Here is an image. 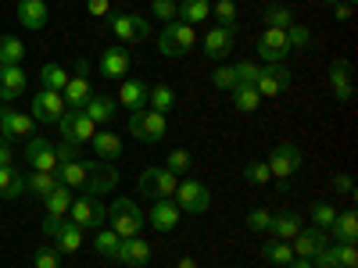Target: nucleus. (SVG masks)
Here are the masks:
<instances>
[{
  "mask_svg": "<svg viewBox=\"0 0 358 268\" xmlns=\"http://www.w3.org/2000/svg\"><path fill=\"white\" fill-rule=\"evenodd\" d=\"M65 82H69V72H65L62 65L47 61V65L40 68V86H43V89H57V94H62V89H65Z\"/></svg>",
  "mask_w": 358,
  "mask_h": 268,
  "instance_id": "obj_43",
  "label": "nucleus"
},
{
  "mask_svg": "<svg viewBox=\"0 0 358 268\" xmlns=\"http://www.w3.org/2000/svg\"><path fill=\"white\" fill-rule=\"evenodd\" d=\"M262 258H265L268 265L287 268V265L294 261V247H290V240H268V244H262Z\"/></svg>",
  "mask_w": 358,
  "mask_h": 268,
  "instance_id": "obj_36",
  "label": "nucleus"
},
{
  "mask_svg": "<svg viewBox=\"0 0 358 268\" xmlns=\"http://www.w3.org/2000/svg\"><path fill=\"white\" fill-rule=\"evenodd\" d=\"M25 165H29V172H57L54 143L43 140V136H29L25 140Z\"/></svg>",
  "mask_w": 358,
  "mask_h": 268,
  "instance_id": "obj_13",
  "label": "nucleus"
},
{
  "mask_svg": "<svg viewBox=\"0 0 358 268\" xmlns=\"http://www.w3.org/2000/svg\"><path fill=\"white\" fill-rule=\"evenodd\" d=\"M337 258H341V268H358V247L355 244H337Z\"/></svg>",
  "mask_w": 358,
  "mask_h": 268,
  "instance_id": "obj_54",
  "label": "nucleus"
},
{
  "mask_svg": "<svg viewBox=\"0 0 358 268\" xmlns=\"http://www.w3.org/2000/svg\"><path fill=\"white\" fill-rule=\"evenodd\" d=\"M176 186H179V175H172L165 165H151L140 172V193L151 200H172Z\"/></svg>",
  "mask_w": 358,
  "mask_h": 268,
  "instance_id": "obj_5",
  "label": "nucleus"
},
{
  "mask_svg": "<svg viewBox=\"0 0 358 268\" xmlns=\"http://www.w3.org/2000/svg\"><path fill=\"white\" fill-rule=\"evenodd\" d=\"M36 129L33 122V114H25V111H15V107H0V136H4L8 143L11 140H29Z\"/></svg>",
  "mask_w": 358,
  "mask_h": 268,
  "instance_id": "obj_16",
  "label": "nucleus"
},
{
  "mask_svg": "<svg viewBox=\"0 0 358 268\" xmlns=\"http://www.w3.org/2000/svg\"><path fill=\"white\" fill-rule=\"evenodd\" d=\"M54 151H57V165H65V161H76L79 158V147L76 143H54Z\"/></svg>",
  "mask_w": 358,
  "mask_h": 268,
  "instance_id": "obj_56",
  "label": "nucleus"
},
{
  "mask_svg": "<svg viewBox=\"0 0 358 268\" xmlns=\"http://www.w3.org/2000/svg\"><path fill=\"white\" fill-rule=\"evenodd\" d=\"M151 258H155V247L147 244V240H140V236H129V240H122V244H118V254H115L118 265H129V268H143Z\"/></svg>",
  "mask_w": 358,
  "mask_h": 268,
  "instance_id": "obj_19",
  "label": "nucleus"
},
{
  "mask_svg": "<svg viewBox=\"0 0 358 268\" xmlns=\"http://www.w3.org/2000/svg\"><path fill=\"white\" fill-rule=\"evenodd\" d=\"M229 94H233V107H236V111H244V114H251V111L262 107V97H258V89H255V86H233Z\"/></svg>",
  "mask_w": 358,
  "mask_h": 268,
  "instance_id": "obj_39",
  "label": "nucleus"
},
{
  "mask_svg": "<svg viewBox=\"0 0 358 268\" xmlns=\"http://www.w3.org/2000/svg\"><path fill=\"white\" fill-rule=\"evenodd\" d=\"M319 4H326V8H334V4H341V0H319Z\"/></svg>",
  "mask_w": 358,
  "mask_h": 268,
  "instance_id": "obj_62",
  "label": "nucleus"
},
{
  "mask_svg": "<svg viewBox=\"0 0 358 268\" xmlns=\"http://www.w3.org/2000/svg\"><path fill=\"white\" fill-rule=\"evenodd\" d=\"M129 65H133V57H129L126 43H115V47L101 50V61H97V68H101L104 79H126L129 75Z\"/></svg>",
  "mask_w": 358,
  "mask_h": 268,
  "instance_id": "obj_18",
  "label": "nucleus"
},
{
  "mask_svg": "<svg viewBox=\"0 0 358 268\" xmlns=\"http://www.w3.org/2000/svg\"><path fill=\"white\" fill-rule=\"evenodd\" d=\"M115 186H118V168H115V161H90V179H86V193H94V197H101V193H115Z\"/></svg>",
  "mask_w": 358,
  "mask_h": 268,
  "instance_id": "obj_17",
  "label": "nucleus"
},
{
  "mask_svg": "<svg viewBox=\"0 0 358 268\" xmlns=\"http://www.w3.org/2000/svg\"><path fill=\"white\" fill-rule=\"evenodd\" d=\"M258 57L265 65H283L290 57V43H287V29H262L258 36Z\"/></svg>",
  "mask_w": 358,
  "mask_h": 268,
  "instance_id": "obj_11",
  "label": "nucleus"
},
{
  "mask_svg": "<svg viewBox=\"0 0 358 268\" xmlns=\"http://www.w3.org/2000/svg\"><path fill=\"white\" fill-rule=\"evenodd\" d=\"M108 29L122 40V43H140L151 36V22H147L143 15H108Z\"/></svg>",
  "mask_w": 358,
  "mask_h": 268,
  "instance_id": "obj_10",
  "label": "nucleus"
},
{
  "mask_svg": "<svg viewBox=\"0 0 358 268\" xmlns=\"http://www.w3.org/2000/svg\"><path fill=\"white\" fill-rule=\"evenodd\" d=\"M33 265L36 268H62V251H57V247H40L33 254Z\"/></svg>",
  "mask_w": 358,
  "mask_h": 268,
  "instance_id": "obj_49",
  "label": "nucleus"
},
{
  "mask_svg": "<svg viewBox=\"0 0 358 268\" xmlns=\"http://www.w3.org/2000/svg\"><path fill=\"white\" fill-rule=\"evenodd\" d=\"M62 97H65L69 107H83L90 97H94V86H90V61H86V57H79V61H76V72L69 75Z\"/></svg>",
  "mask_w": 358,
  "mask_h": 268,
  "instance_id": "obj_12",
  "label": "nucleus"
},
{
  "mask_svg": "<svg viewBox=\"0 0 358 268\" xmlns=\"http://www.w3.org/2000/svg\"><path fill=\"white\" fill-rule=\"evenodd\" d=\"M57 179L69 186V190H86V179H90V161L76 158V161H65L57 165Z\"/></svg>",
  "mask_w": 358,
  "mask_h": 268,
  "instance_id": "obj_32",
  "label": "nucleus"
},
{
  "mask_svg": "<svg viewBox=\"0 0 358 268\" xmlns=\"http://www.w3.org/2000/svg\"><path fill=\"white\" fill-rule=\"evenodd\" d=\"M212 15L219 18L215 25L233 29V33H236V25H241V22H236V18H241V11H236V0H215V4H212Z\"/></svg>",
  "mask_w": 358,
  "mask_h": 268,
  "instance_id": "obj_42",
  "label": "nucleus"
},
{
  "mask_svg": "<svg viewBox=\"0 0 358 268\" xmlns=\"http://www.w3.org/2000/svg\"><path fill=\"white\" fill-rule=\"evenodd\" d=\"M265 165H268V175L280 179V183H287V179L305 165V154H301V147H297V143H276L273 154L265 158Z\"/></svg>",
  "mask_w": 358,
  "mask_h": 268,
  "instance_id": "obj_7",
  "label": "nucleus"
},
{
  "mask_svg": "<svg viewBox=\"0 0 358 268\" xmlns=\"http://www.w3.org/2000/svg\"><path fill=\"white\" fill-rule=\"evenodd\" d=\"M176 18L197 29L201 22L212 18V0H179V4H176Z\"/></svg>",
  "mask_w": 358,
  "mask_h": 268,
  "instance_id": "obj_30",
  "label": "nucleus"
},
{
  "mask_svg": "<svg viewBox=\"0 0 358 268\" xmlns=\"http://www.w3.org/2000/svg\"><path fill=\"white\" fill-rule=\"evenodd\" d=\"M194 43H197V29L194 25H187V22H165V29H162V36H158V50H162V57H183L187 50H194Z\"/></svg>",
  "mask_w": 358,
  "mask_h": 268,
  "instance_id": "obj_2",
  "label": "nucleus"
},
{
  "mask_svg": "<svg viewBox=\"0 0 358 268\" xmlns=\"http://www.w3.org/2000/svg\"><path fill=\"white\" fill-rule=\"evenodd\" d=\"M334 222H337V207H334L330 200H315V204H312V225L322 229V232H330Z\"/></svg>",
  "mask_w": 358,
  "mask_h": 268,
  "instance_id": "obj_41",
  "label": "nucleus"
},
{
  "mask_svg": "<svg viewBox=\"0 0 358 268\" xmlns=\"http://www.w3.org/2000/svg\"><path fill=\"white\" fill-rule=\"evenodd\" d=\"M86 11L94 15V18H108L111 15V4H108V0H86Z\"/></svg>",
  "mask_w": 358,
  "mask_h": 268,
  "instance_id": "obj_57",
  "label": "nucleus"
},
{
  "mask_svg": "<svg viewBox=\"0 0 358 268\" xmlns=\"http://www.w3.org/2000/svg\"><path fill=\"white\" fill-rule=\"evenodd\" d=\"M18 22L25 29H33V33H40V29L50 22V8H47V0H18V8H15Z\"/></svg>",
  "mask_w": 358,
  "mask_h": 268,
  "instance_id": "obj_24",
  "label": "nucleus"
},
{
  "mask_svg": "<svg viewBox=\"0 0 358 268\" xmlns=\"http://www.w3.org/2000/svg\"><path fill=\"white\" fill-rule=\"evenodd\" d=\"M287 268H312V258H294Z\"/></svg>",
  "mask_w": 358,
  "mask_h": 268,
  "instance_id": "obj_60",
  "label": "nucleus"
},
{
  "mask_svg": "<svg viewBox=\"0 0 358 268\" xmlns=\"http://www.w3.org/2000/svg\"><path fill=\"white\" fill-rule=\"evenodd\" d=\"M118 244H122V236H118L111 225L104 229H97V236H94V251L101 254V258H108V261H115V254H118Z\"/></svg>",
  "mask_w": 358,
  "mask_h": 268,
  "instance_id": "obj_38",
  "label": "nucleus"
},
{
  "mask_svg": "<svg viewBox=\"0 0 358 268\" xmlns=\"http://www.w3.org/2000/svg\"><path fill=\"white\" fill-rule=\"evenodd\" d=\"M244 179H248L251 186H265L273 175H268V165H265V161H248V165H244Z\"/></svg>",
  "mask_w": 358,
  "mask_h": 268,
  "instance_id": "obj_48",
  "label": "nucleus"
},
{
  "mask_svg": "<svg viewBox=\"0 0 358 268\" xmlns=\"http://www.w3.org/2000/svg\"><path fill=\"white\" fill-rule=\"evenodd\" d=\"M29 107H33V111H29V114H33V122H54L57 126V118H62L65 111H69V104H65V97L62 94H57V89H40V94L33 97V104H29Z\"/></svg>",
  "mask_w": 358,
  "mask_h": 268,
  "instance_id": "obj_14",
  "label": "nucleus"
},
{
  "mask_svg": "<svg viewBox=\"0 0 358 268\" xmlns=\"http://www.w3.org/2000/svg\"><path fill=\"white\" fill-rule=\"evenodd\" d=\"M69 218H72L79 229H101V225H108V207H104L101 197H94V193L83 190V193L72 200V207H69Z\"/></svg>",
  "mask_w": 358,
  "mask_h": 268,
  "instance_id": "obj_3",
  "label": "nucleus"
},
{
  "mask_svg": "<svg viewBox=\"0 0 358 268\" xmlns=\"http://www.w3.org/2000/svg\"><path fill=\"white\" fill-rule=\"evenodd\" d=\"M147 94H151V86L143 79H118V107H129V111H140L147 107Z\"/></svg>",
  "mask_w": 358,
  "mask_h": 268,
  "instance_id": "obj_21",
  "label": "nucleus"
},
{
  "mask_svg": "<svg viewBox=\"0 0 358 268\" xmlns=\"http://www.w3.org/2000/svg\"><path fill=\"white\" fill-rule=\"evenodd\" d=\"M326 244H334L330 240V232H322V229H315V225H308V229H301L290 240V247H294V258H315Z\"/></svg>",
  "mask_w": 358,
  "mask_h": 268,
  "instance_id": "obj_20",
  "label": "nucleus"
},
{
  "mask_svg": "<svg viewBox=\"0 0 358 268\" xmlns=\"http://www.w3.org/2000/svg\"><path fill=\"white\" fill-rule=\"evenodd\" d=\"M108 225L122 236V240H129V236H140V229L147 225V215L140 211V204L129 200V197H115L111 207H108Z\"/></svg>",
  "mask_w": 358,
  "mask_h": 268,
  "instance_id": "obj_1",
  "label": "nucleus"
},
{
  "mask_svg": "<svg viewBox=\"0 0 358 268\" xmlns=\"http://www.w3.org/2000/svg\"><path fill=\"white\" fill-rule=\"evenodd\" d=\"M330 89H334V97L341 104H348L355 97V79H351V65L344 61V57H337V61L330 65Z\"/></svg>",
  "mask_w": 358,
  "mask_h": 268,
  "instance_id": "obj_27",
  "label": "nucleus"
},
{
  "mask_svg": "<svg viewBox=\"0 0 358 268\" xmlns=\"http://www.w3.org/2000/svg\"><path fill=\"white\" fill-rule=\"evenodd\" d=\"M212 86H215V89H233V86H236L233 65H219V68L212 72Z\"/></svg>",
  "mask_w": 358,
  "mask_h": 268,
  "instance_id": "obj_51",
  "label": "nucleus"
},
{
  "mask_svg": "<svg viewBox=\"0 0 358 268\" xmlns=\"http://www.w3.org/2000/svg\"><path fill=\"white\" fill-rule=\"evenodd\" d=\"M165 118H169V114L151 111V107L129 111V133H133L140 143H158V140H165V133H169V122H165Z\"/></svg>",
  "mask_w": 358,
  "mask_h": 268,
  "instance_id": "obj_4",
  "label": "nucleus"
},
{
  "mask_svg": "<svg viewBox=\"0 0 358 268\" xmlns=\"http://www.w3.org/2000/svg\"><path fill=\"white\" fill-rule=\"evenodd\" d=\"M165 168H169L172 175H187V172L194 168V154L187 151V147H176V151L165 158Z\"/></svg>",
  "mask_w": 358,
  "mask_h": 268,
  "instance_id": "obj_45",
  "label": "nucleus"
},
{
  "mask_svg": "<svg viewBox=\"0 0 358 268\" xmlns=\"http://www.w3.org/2000/svg\"><path fill=\"white\" fill-rule=\"evenodd\" d=\"M115 111H118V100L108 97V94H94V97L83 104V114H86L94 126H108L111 118H115Z\"/></svg>",
  "mask_w": 358,
  "mask_h": 268,
  "instance_id": "obj_28",
  "label": "nucleus"
},
{
  "mask_svg": "<svg viewBox=\"0 0 358 268\" xmlns=\"http://www.w3.org/2000/svg\"><path fill=\"white\" fill-rule=\"evenodd\" d=\"M94 133H97V126H94V122H90V118L83 114V107H69L62 118H57V136H62L65 143L83 147V143L94 140Z\"/></svg>",
  "mask_w": 358,
  "mask_h": 268,
  "instance_id": "obj_8",
  "label": "nucleus"
},
{
  "mask_svg": "<svg viewBox=\"0 0 358 268\" xmlns=\"http://www.w3.org/2000/svg\"><path fill=\"white\" fill-rule=\"evenodd\" d=\"M72 193H76V190H69L65 183H57V186L43 197V204H47V218H65V215H69V207H72V200H76Z\"/></svg>",
  "mask_w": 358,
  "mask_h": 268,
  "instance_id": "obj_33",
  "label": "nucleus"
},
{
  "mask_svg": "<svg viewBox=\"0 0 358 268\" xmlns=\"http://www.w3.org/2000/svg\"><path fill=\"white\" fill-rule=\"evenodd\" d=\"M147 107H151V111H162V114H169V111L176 107V89H172V86H165V82L151 86V94H147Z\"/></svg>",
  "mask_w": 358,
  "mask_h": 268,
  "instance_id": "obj_37",
  "label": "nucleus"
},
{
  "mask_svg": "<svg viewBox=\"0 0 358 268\" xmlns=\"http://www.w3.org/2000/svg\"><path fill=\"white\" fill-rule=\"evenodd\" d=\"M262 22H265L268 29H290V25H294V11L283 8V4H268L265 15H262Z\"/></svg>",
  "mask_w": 358,
  "mask_h": 268,
  "instance_id": "obj_44",
  "label": "nucleus"
},
{
  "mask_svg": "<svg viewBox=\"0 0 358 268\" xmlns=\"http://www.w3.org/2000/svg\"><path fill=\"white\" fill-rule=\"evenodd\" d=\"M233 72H236V86H255V82H258L262 65H258V61H236V65H233Z\"/></svg>",
  "mask_w": 358,
  "mask_h": 268,
  "instance_id": "obj_47",
  "label": "nucleus"
},
{
  "mask_svg": "<svg viewBox=\"0 0 358 268\" xmlns=\"http://www.w3.org/2000/svg\"><path fill=\"white\" fill-rule=\"evenodd\" d=\"M15 161V154H11V143L4 140V136H0V165H11Z\"/></svg>",
  "mask_w": 358,
  "mask_h": 268,
  "instance_id": "obj_59",
  "label": "nucleus"
},
{
  "mask_svg": "<svg viewBox=\"0 0 358 268\" xmlns=\"http://www.w3.org/2000/svg\"><path fill=\"white\" fill-rule=\"evenodd\" d=\"M176 268H197V261L194 258H179V265Z\"/></svg>",
  "mask_w": 358,
  "mask_h": 268,
  "instance_id": "obj_61",
  "label": "nucleus"
},
{
  "mask_svg": "<svg viewBox=\"0 0 358 268\" xmlns=\"http://www.w3.org/2000/svg\"><path fill=\"white\" fill-rule=\"evenodd\" d=\"M57 183H62V179H57V172H29L25 175V197H47Z\"/></svg>",
  "mask_w": 358,
  "mask_h": 268,
  "instance_id": "obj_34",
  "label": "nucleus"
},
{
  "mask_svg": "<svg viewBox=\"0 0 358 268\" xmlns=\"http://www.w3.org/2000/svg\"><path fill=\"white\" fill-rule=\"evenodd\" d=\"M90 147H94V154L101 161H118L122 158V136L111 133V129H97L94 140H90Z\"/></svg>",
  "mask_w": 358,
  "mask_h": 268,
  "instance_id": "obj_29",
  "label": "nucleus"
},
{
  "mask_svg": "<svg viewBox=\"0 0 358 268\" xmlns=\"http://www.w3.org/2000/svg\"><path fill=\"white\" fill-rule=\"evenodd\" d=\"M43 232L54 240V247L62 251V254H76L83 247V229L69 218H43Z\"/></svg>",
  "mask_w": 358,
  "mask_h": 268,
  "instance_id": "obj_9",
  "label": "nucleus"
},
{
  "mask_svg": "<svg viewBox=\"0 0 358 268\" xmlns=\"http://www.w3.org/2000/svg\"><path fill=\"white\" fill-rule=\"evenodd\" d=\"M22 57H25V47L18 36H0V68L22 65Z\"/></svg>",
  "mask_w": 358,
  "mask_h": 268,
  "instance_id": "obj_40",
  "label": "nucleus"
},
{
  "mask_svg": "<svg viewBox=\"0 0 358 268\" xmlns=\"http://www.w3.org/2000/svg\"><path fill=\"white\" fill-rule=\"evenodd\" d=\"M176 4L179 0H151V15L158 22H176Z\"/></svg>",
  "mask_w": 358,
  "mask_h": 268,
  "instance_id": "obj_52",
  "label": "nucleus"
},
{
  "mask_svg": "<svg viewBox=\"0 0 358 268\" xmlns=\"http://www.w3.org/2000/svg\"><path fill=\"white\" fill-rule=\"evenodd\" d=\"M305 229V218L297 215V211H273V218H268V236L273 240H294L297 232Z\"/></svg>",
  "mask_w": 358,
  "mask_h": 268,
  "instance_id": "obj_23",
  "label": "nucleus"
},
{
  "mask_svg": "<svg viewBox=\"0 0 358 268\" xmlns=\"http://www.w3.org/2000/svg\"><path fill=\"white\" fill-rule=\"evenodd\" d=\"M330 240L334 244H355L358 240V215L355 211H341L334 229H330Z\"/></svg>",
  "mask_w": 358,
  "mask_h": 268,
  "instance_id": "obj_35",
  "label": "nucleus"
},
{
  "mask_svg": "<svg viewBox=\"0 0 358 268\" xmlns=\"http://www.w3.org/2000/svg\"><path fill=\"white\" fill-rule=\"evenodd\" d=\"M233 29H222V25H212L204 33V40H201V47H204V57H212V61H222V57L233 50Z\"/></svg>",
  "mask_w": 358,
  "mask_h": 268,
  "instance_id": "obj_22",
  "label": "nucleus"
},
{
  "mask_svg": "<svg viewBox=\"0 0 358 268\" xmlns=\"http://www.w3.org/2000/svg\"><path fill=\"white\" fill-rule=\"evenodd\" d=\"M334 190H337L341 197H355V179H351L348 172H337V175H334Z\"/></svg>",
  "mask_w": 358,
  "mask_h": 268,
  "instance_id": "obj_55",
  "label": "nucleus"
},
{
  "mask_svg": "<svg viewBox=\"0 0 358 268\" xmlns=\"http://www.w3.org/2000/svg\"><path fill=\"white\" fill-rule=\"evenodd\" d=\"M268 218H273V211H268V207H255V211L248 215V229H251V232H265V229H268Z\"/></svg>",
  "mask_w": 358,
  "mask_h": 268,
  "instance_id": "obj_53",
  "label": "nucleus"
},
{
  "mask_svg": "<svg viewBox=\"0 0 358 268\" xmlns=\"http://www.w3.org/2000/svg\"><path fill=\"white\" fill-rule=\"evenodd\" d=\"M312 268H341V258H337V244H326L315 258H312Z\"/></svg>",
  "mask_w": 358,
  "mask_h": 268,
  "instance_id": "obj_50",
  "label": "nucleus"
},
{
  "mask_svg": "<svg viewBox=\"0 0 358 268\" xmlns=\"http://www.w3.org/2000/svg\"><path fill=\"white\" fill-rule=\"evenodd\" d=\"M25 86H29V75L22 65H11V68H0V100L11 104L25 94Z\"/></svg>",
  "mask_w": 358,
  "mask_h": 268,
  "instance_id": "obj_25",
  "label": "nucleus"
},
{
  "mask_svg": "<svg viewBox=\"0 0 358 268\" xmlns=\"http://www.w3.org/2000/svg\"><path fill=\"white\" fill-rule=\"evenodd\" d=\"M25 197V175L15 165H0V200Z\"/></svg>",
  "mask_w": 358,
  "mask_h": 268,
  "instance_id": "obj_31",
  "label": "nucleus"
},
{
  "mask_svg": "<svg viewBox=\"0 0 358 268\" xmlns=\"http://www.w3.org/2000/svg\"><path fill=\"white\" fill-rule=\"evenodd\" d=\"M287 43H290V54H294V50H305V47L312 43V29L301 25V22H294V25L287 29Z\"/></svg>",
  "mask_w": 358,
  "mask_h": 268,
  "instance_id": "obj_46",
  "label": "nucleus"
},
{
  "mask_svg": "<svg viewBox=\"0 0 358 268\" xmlns=\"http://www.w3.org/2000/svg\"><path fill=\"white\" fill-rule=\"evenodd\" d=\"M290 79L294 75H290L287 65H262L255 89H258V97H280V94H287V89H290Z\"/></svg>",
  "mask_w": 358,
  "mask_h": 268,
  "instance_id": "obj_15",
  "label": "nucleus"
},
{
  "mask_svg": "<svg viewBox=\"0 0 358 268\" xmlns=\"http://www.w3.org/2000/svg\"><path fill=\"white\" fill-rule=\"evenodd\" d=\"M179 218H183V211L176 207V200H155L151 211H147V222H151L158 232H172L179 225Z\"/></svg>",
  "mask_w": 358,
  "mask_h": 268,
  "instance_id": "obj_26",
  "label": "nucleus"
},
{
  "mask_svg": "<svg viewBox=\"0 0 358 268\" xmlns=\"http://www.w3.org/2000/svg\"><path fill=\"white\" fill-rule=\"evenodd\" d=\"M351 15H355V4H344V0H341V4H334V18L337 22H351Z\"/></svg>",
  "mask_w": 358,
  "mask_h": 268,
  "instance_id": "obj_58",
  "label": "nucleus"
},
{
  "mask_svg": "<svg viewBox=\"0 0 358 268\" xmlns=\"http://www.w3.org/2000/svg\"><path fill=\"white\" fill-rule=\"evenodd\" d=\"M172 200L183 215H201V211H208V204H212V190L204 183H197V179H179Z\"/></svg>",
  "mask_w": 358,
  "mask_h": 268,
  "instance_id": "obj_6",
  "label": "nucleus"
}]
</instances>
